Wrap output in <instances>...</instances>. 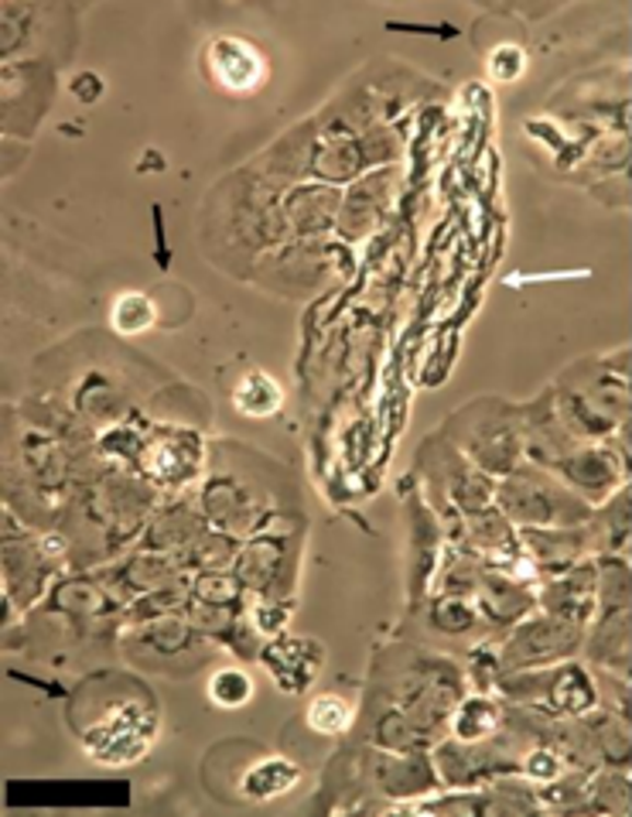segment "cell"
<instances>
[{
	"instance_id": "obj_1",
	"label": "cell",
	"mask_w": 632,
	"mask_h": 817,
	"mask_svg": "<svg viewBox=\"0 0 632 817\" xmlns=\"http://www.w3.org/2000/svg\"><path fill=\"white\" fill-rule=\"evenodd\" d=\"M206 66L216 87H222L226 93H253L267 79V62L261 48H253L243 38H216L206 51Z\"/></svg>"
},
{
	"instance_id": "obj_2",
	"label": "cell",
	"mask_w": 632,
	"mask_h": 817,
	"mask_svg": "<svg viewBox=\"0 0 632 817\" xmlns=\"http://www.w3.org/2000/svg\"><path fill=\"white\" fill-rule=\"evenodd\" d=\"M298 780H301V770L291 763V759L271 756V759H261V763H253L243 773L240 794L246 801H274V797L291 791V786H298Z\"/></svg>"
},
{
	"instance_id": "obj_3",
	"label": "cell",
	"mask_w": 632,
	"mask_h": 817,
	"mask_svg": "<svg viewBox=\"0 0 632 817\" xmlns=\"http://www.w3.org/2000/svg\"><path fill=\"white\" fill-rule=\"evenodd\" d=\"M233 401H237L240 414H246V417H271L280 407V387L264 370H253L237 383Z\"/></svg>"
},
{
	"instance_id": "obj_4",
	"label": "cell",
	"mask_w": 632,
	"mask_h": 817,
	"mask_svg": "<svg viewBox=\"0 0 632 817\" xmlns=\"http://www.w3.org/2000/svg\"><path fill=\"white\" fill-rule=\"evenodd\" d=\"M253 698V681L250 674L237 670V667H222L212 674L209 681V701L216 704V709L222 712H233V709H243V704Z\"/></svg>"
},
{
	"instance_id": "obj_5",
	"label": "cell",
	"mask_w": 632,
	"mask_h": 817,
	"mask_svg": "<svg viewBox=\"0 0 632 817\" xmlns=\"http://www.w3.org/2000/svg\"><path fill=\"white\" fill-rule=\"evenodd\" d=\"M353 722V704L338 694H319L308 704V725L322 736H342Z\"/></svg>"
},
{
	"instance_id": "obj_6",
	"label": "cell",
	"mask_w": 632,
	"mask_h": 817,
	"mask_svg": "<svg viewBox=\"0 0 632 817\" xmlns=\"http://www.w3.org/2000/svg\"><path fill=\"white\" fill-rule=\"evenodd\" d=\"M496 722H499V712L493 709V704L482 701V698H472V701L462 704V712H458L455 732H458V739L479 743V739H485L496 728Z\"/></svg>"
},
{
	"instance_id": "obj_7",
	"label": "cell",
	"mask_w": 632,
	"mask_h": 817,
	"mask_svg": "<svg viewBox=\"0 0 632 817\" xmlns=\"http://www.w3.org/2000/svg\"><path fill=\"white\" fill-rule=\"evenodd\" d=\"M154 322V304L143 295H120L113 304V325L124 335H137L143 329H151Z\"/></svg>"
},
{
	"instance_id": "obj_8",
	"label": "cell",
	"mask_w": 632,
	"mask_h": 817,
	"mask_svg": "<svg viewBox=\"0 0 632 817\" xmlns=\"http://www.w3.org/2000/svg\"><path fill=\"white\" fill-rule=\"evenodd\" d=\"M524 66H527V59H524V51L516 45H499L496 55L490 59V72H493L496 82H513L516 76L524 72Z\"/></svg>"
},
{
	"instance_id": "obj_9",
	"label": "cell",
	"mask_w": 632,
	"mask_h": 817,
	"mask_svg": "<svg viewBox=\"0 0 632 817\" xmlns=\"http://www.w3.org/2000/svg\"><path fill=\"white\" fill-rule=\"evenodd\" d=\"M527 773L533 780H558L561 776V759L551 749H537L527 756Z\"/></svg>"
}]
</instances>
